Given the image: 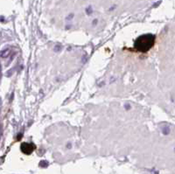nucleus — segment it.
Instances as JSON below:
<instances>
[{"label": "nucleus", "mask_w": 175, "mask_h": 174, "mask_svg": "<svg viewBox=\"0 0 175 174\" xmlns=\"http://www.w3.org/2000/svg\"><path fill=\"white\" fill-rule=\"evenodd\" d=\"M0 78H1V66H0Z\"/></svg>", "instance_id": "obj_3"}, {"label": "nucleus", "mask_w": 175, "mask_h": 174, "mask_svg": "<svg viewBox=\"0 0 175 174\" xmlns=\"http://www.w3.org/2000/svg\"><path fill=\"white\" fill-rule=\"evenodd\" d=\"M155 43V36L151 34H145L137 39L135 42V48L142 53L149 51Z\"/></svg>", "instance_id": "obj_1"}, {"label": "nucleus", "mask_w": 175, "mask_h": 174, "mask_svg": "<svg viewBox=\"0 0 175 174\" xmlns=\"http://www.w3.org/2000/svg\"><path fill=\"white\" fill-rule=\"evenodd\" d=\"M34 150V146L31 145L29 144H23L21 145V150L24 152L25 154H30L32 150Z\"/></svg>", "instance_id": "obj_2"}]
</instances>
